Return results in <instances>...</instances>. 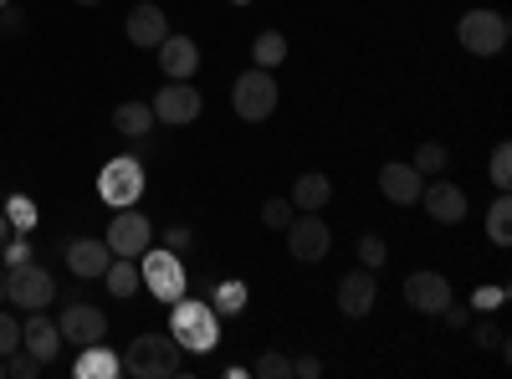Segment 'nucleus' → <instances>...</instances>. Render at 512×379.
<instances>
[{
  "label": "nucleus",
  "mask_w": 512,
  "mask_h": 379,
  "mask_svg": "<svg viewBox=\"0 0 512 379\" xmlns=\"http://www.w3.org/2000/svg\"><path fill=\"white\" fill-rule=\"evenodd\" d=\"M169 339L180 344V354H210L221 344V318L210 303H195V298H175L169 303Z\"/></svg>",
  "instance_id": "nucleus-1"
},
{
  "label": "nucleus",
  "mask_w": 512,
  "mask_h": 379,
  "mask_svg": "<svg viewBox=\"0 0 512 379\" xmlns=\"http://www.w3.org/2000/svg\"><path fill=\"white\" fill-rule=\"evenodd\" d=\"M123 369L134 379H169V374H180V344L169 339V328L164 333H139L123 354Z\"/></svg>",
  "instance_id": "nucleus-2"
},
{
  "label": "nucleus",
  "mask_w": 512,
  "mask_h": 379,
  "mask_svg": "<svg viewBox=\"0 0 512 379\" xmlns=\"http://www.w3.org/2000/svg\"><path fill=\"white\" fill-rule=\"evenodd\" d=\"M277 77L267 72V67H251V72H241L236 77V88H231V108H236V118H246V123H262V118H272L277 113Z\"/></svg>",
  "instance_id": "nucleus-3"
},
{
  "label": "nucleus",
  "mask_w": 512,
  "mask_h": 379,
  "mask_svg": "<svg viewBox=\"0 0 512 379\" xmlns=\"http://www.w3.org/2000/svg\"><path fill=\"white\" fill-rule=\"evenodd\" d=\"M139 277H144V287L154 292L159 303H175V298H185L190 292V277H185V262L175 257V251H139Z\"/></svg>",
  "instance_id": "nucleus-4"
},
{
  "label": "nucleus",
  "mask_w": 512,
  "mask_h": 379,
  "mask_svg": "<svg viewBox=\"0 0 512 379\" xmlns=\"http://www.w3.org/2000/svg\"><path fill=\"white\" fill-rule=\"evenodd\" d=\"M98 195H103L113 210H123V205H139V195H144V164H139L134 154L108 159L103 170H98Z\"/></svg>",
  "instance_id": "nucleus-5"
},
{
  "label": "nucleus",
  "mask_w": 512,
  "mask_h": 379,
  "mask_svg": "<svg viewBox=\"0 0 512 379\" xmlns=\"http://www.w3.org/2000/svg\"><path fill=\"white\" fill-rule=\"evenodd\" d=\"M456 41L472 57H497L507 47V16H497V11H466L456 21Z\"/></svg>",
  "instance_id": "nucleus-6"
},
{
  "label": "nucleus",
  "mask_w": 512,
  "mask_h": 379,
  "mask_svg": "<svg viewBox=\"0 0 512 379\" xmlns=\"http://www.w3.org/2000/svg\"><path fill=\"white\" fill-rule=\"evenodd\" d=\"M328 246H333V231H328V221H318V210L292 216V226H287V251H292V262L313 267V262L328 257Z\"/></svg>",
  "instance_id": "nucleus-7"
},
{
  "label": "nucleus",
  "mask_w": 512,
  "mask_h": 379,
  "mask_svg": "<svg viewBox=\"0 0 512 379\" xmlns=\"http://www.w3.org/2000/svg\"><path fill=\"white\" fill-rule=\"evenodd\" d=\"M52 298H57L52 272H41V267H31V262H21V267L6 272V303H21V308L31 313V308H47Z\"/></svg>",
  "instance_id": "nucleus-8"
},
{
  "label": "nucleus",
  "mask_w": 512,
  "mask_h": 379,
  "mask_svg": "<svg viewBox=\"0 0 512 379\" xmlns=\"http://www.w3.org/2000/svg\"><path fill=\"white\" fill-rule=\"evenodd\" d=\"M57 333H62V344L88 349V344H98L103 333H108V313L93 308V303H67L62 318H57Z\"/></svg>",
  "instance_id": "nucleus-9"
},
{
  "label": "nucleus",
  "mask_w": 512,
  "mask_h": 379,
  "mask_svg": "<svg viewBox=\"0 0 512 379\" xmlns=\"http://www.w3.org/2000/svg\"><path fill=\"white\" fill-rule=\"evenodd\" d=\"M149 241H154V221L139 216L134 205H123L113 216V226H108V251H113V257H139Z\"/></svg>",
  "instance_id": "nucleus-10"
},
{
  "label": "nucleus",
  "mask_w": 512,
  "mask_h": 379,
  "mask_svg": "<svg viewBox=\"0 0 512 379\" xmlns=\"http://www.w3.org/2000/svg\"><path fill=\"white\" fill-rule=\"evenodd\" d=\"M149 108H154L159 123H175V129H180V123H195L200 118V93L190 88V82H169L164 93H154Z\"/></svg>",
  "instance_id": "nucleus-11"
},
{
  "label": "nucleus",
  "mask_w": 512,
  "mask_h": 379,
  "mask_svg": "<svg viewBox=\"0 0 512 379\" xmlns=\"http://www.w3.org/2000/svg\"><path fill=\"white\" fill-rule=\"evenodd\" d=\"M420 205H425V216H431V221H441V226H456V221H466V195H461L451 180H425V190H420Z\"/></svg>",
  "instance_id": "nucleus-12"
},
{
  "label": "nucleus",
  "mask_w": 512,
  "mask_h": 379,
  "mask_svg": "<svg viewBox=\"0 0 512 379\" xmlns=\"http://www.w3.org/2000/svg\"><path fill=\"white\" fill-rule=\"evenodd\" d=\"M21 349H31L41 364H52L62 354V333H57V318H47V308H31V318L21 323Z\"/></svg>",
  "instance_id": "nucleus-13"
},
{
  "label": "nucleus",
  "mask_w": 512,
  "mask_h": 379,
  "mask_svg": "<svg viewBox=\"0 0 512 379\" xmlns=\"http://www.w3.org/2000/svg\"><path fill=\"white\" fill-rule=\"evenodd\" d=\"M154 52H159V67H164L169 82H190L195 67H200V47H195L190 36H175V31H169Z\"/></svg>",
  "instance_id": "nucleus-14"
},
{
  "label": "nucleus",
  "mask_w": 512,
  "mask_h": 379,
  "mask_svg": "<svg viewBox=\"0 0 512 379\" xmlns=\"http://www.w3.org/2000/svg\"><path fill=\"white\" fill-rule=\"evenodd\" d=\"M405 303L415 313H441L451 303V282L441 272H410L405 277Z\"/></svg>",
  "instance_id": "nucleus-15"
},
{
  "label": "nucleus",
  "mask_w": 512,
  "mask_h": 379,
  "mask_svg": "<svg viewBox=\"0 0 512 379\" xmlns=\"http://www.w3.org/2000/svg\"><path fill=\"white\" fill-rule=\"evenodd\" d=\"M379 298V287H374V272L369 267H354L344 282H338V313L344 318H364Z\"/></svg>",
  "instance_id": "nucleus-16"
},
{
  "label": "nucleus",
  "mask_w": 512,
  "mask_h": 379,
  "mask_svg": "<svg viewBox=\"0 0 512 379\" xmlns=\"http://www.w3.org/2000/svg\"><path fill=\"white\" fill-rule=\"evenodd\" d=\"M379 190H384V200H395V205H415L420 190H425V175L415 170V164H384Z\"/></svg>",
  "instance_id": "nucleus-17"
},
{
  "label": "nucleus",
  "mask_w": 512,
  "mask_h": 379,
  "mask_svg": "<svg viewBox=\"0 0 512 379\" xmlns=\"http://www.w3.org/2000/svg\"><path fill=\"white\" fill-rule=\"evenodd\" d=\"M164 36H169V16L159 6H149V0H144V6L128 11V41H134V47H149L154 52Z\"/></svg>",
  "instance_id": "nucleus-18"
},
{
  "label": "nucleus",
  "mask_w": 512,
  "mask_h": 379,
  "mask_svg": "<svg viewBox=\"0 0 512 379\" xmlns=\"http://www.w3.org/2000/svg\"><path fill=\"white\" fill-rule=\"evenodd\" d=\"M108 262H113L108 241H88V236H82V241L67 246V267H72V277H103Z\"/></svg>",
  "instance_id": "nucleus-19"
},
{
  "label": "nucleus",
  "mask_w": 512,
  "mask_h": 379,
  "mask_svg": "<svg viewBox=\"0 0 512 379\" xmlns=\"http://www.w3.org/2000/svg\"><path fill=\"white\" fill-rule=\"evenodd\" d=\"M72 374H77V379H118V374H123V359H118L113 349H103V339H98V344H88V349L77 354Z\"/></svg>",
  "instance_id": "nucleus-20"
},
{
  "label": "nucleus",
  "mask_w": 512,
  "mask_h": 379,
  "mask_svg": "<svg viewBox=\"0 0 512 379\" xmlns=\"http://www.w3.org/2000/svg\"><path fill=\"white\" fill-rule=\"evenodd\" d=\"M113 129L128 134V139H149V134H154V108L139 103V98H134V103H118V108H113Z\"/></svg>",
  "instance_id": "nucleus-21"
},
{
  "label": "nucleus",
  "mask_w": 512,
  "mask_h": 379,
  "mask_svg": "<svg viewBox=\"0 0 512 379\" xmlns=\"http://www.w3.org/2000/svg\"><path fill=\"white\" fill-rule=\"evenodd\" d=\"M287 200H292L297 210H323V205L333 200V180H328V175H303V180L292 185Z\"/></svg>",
  "instance_id": "nucleus-22"
},
{
  "label": "nucleus",
  "mask_w": 512,
  "mask_h": 379,
  "mask_svg": "<svg viewBox=\"0 0 512 379\" xmlns=\"http://www.w3.org/2000/svg\"><path fill=\"white\" fill-rule=\"evenodd\" d=\"M103 282H108L113 298H134V292L144 287V277H139L134 257H113V262H108V272H103Z\"/></svg>",
  "instance_id": "nucleus-23"
},
{
  "label": "nucleus",
  "mask_w": 512,
  "mask_h": 379,
  "mask_svg": "<svg viewBox=\"0 0 512 379\" xmlns=\"http://www.w3.org/2000/svg\"><path fill=\"white\" fill-rule=\"evenodd\" d=\"M251 62L267 67V72L282 67V62H287V36H282V31H262V36L251 41Z\"/></svg>",
  "instance_id": "nucleus-24"
},
{
  "label": "nucleus",
  "mask_w": 512,
  "mask_h": 379,
  "mask_svg": "<svg viewBox=\"0 0 512 379\" xmlns=\"http://www.w3.org/2000/svg\"><path fill=\"white\" fill-rule=\"evenodd\" d=\"M210 308L216 318H236L246 308V282H210Z\"/></svg>",
  "instance_id": "nucleus-25"
},
{
  "label": "nucleus",
  "mask_w": 512,
  "mask_h": 379,
  "mask_svg": "<svg viewBox=\"0 0 512 379\" xmlns=\"http://www.w3.org/2000/svg\"><path fill=\"white\" fill-rule=\"evenodd\" d=\"M487 236L497 241V246H512V200H507V190L492 200V210H487Z\"/></svg>",
  "instance_id": "nucleus-26"
},
{
  "label": "nucleus",
  "mask_w": 512,
  "mask_h": 379,
  "mask_svg": "<svg viewBox=\"0 0 512 379\" xmlns=\"http://www.w3.org/2000/svg\"><path fill=\"white\" fill-rule=\"evenodd\" d=\"M0 216L11 221V231H31L36 226V200L31 195H6V210Z\"/></svg>",
  "instance_id": "nucleus-27"
},
{
  "label": "nucleus",
  "mask_w": 512,
  "mask_h": 379,
  "mask_svg": "<svg viewBox=\"0 0 512 379\" xmlns=\"http://www.w3.org/2000/svg\"><path fill=\"white\" fill-rule=\"evenodd\" d=\"M446 164H451L446 144H420V149H415V170H420V175H441Z\"/></svg>",
  "instance_id": "nucleus-28"
},
{
  "label": "nucleus",
  "mask_w": 512,
  "mask_h": 379,
  "mask_svg": "<svg viewBox=\"0 0 512 379\" xmlns=\"http://www.w3.org/2000/svg\"><path fill=\"white\" fill-rule=\"evenodd\" d=\"M41 369H47V364H41L31 349H16V354H6V374H11V379H36Z\"/></svg>",
  "instance_id": "nucleus-29"
},
{
  "label": "nucleus",
  "mask_w": 512,
  "mask_h": 379,
  "mask_svg": "<svg viewBox=\"0 0 512 379\" xmlns=\"http://www.w3.org/2000/svg\"><path fill=\"white\" fill-rule=\"evenodd\" d=\"M251 374H256V379H287V374H292V359H282L277 349H267L262 359L251 364Z\"/></svg>",
  "instance_id": "nucleus-30"
},
{
  "label": "nucleus",
  "mask_w": 512,
  "mask_h": 379,
  "mask_svg": "<svg viewBox=\"0 0 512 379\" xmlns=\"http://www.w3.org/2000/svg\"><path fill=\"white\" fill-rule=\"evenodd\" d=\"M292 216H297V205H292V200H267V205H262V221H267L272 231H287Z\"/></svg>",
  "instance_id": "nucleus-31"
},
{
  "label": "nucleus",
  "mask_w": 512,
  "mask_h": 379,
  "mask_svg": "<svg viewBox=\"0 0 512 379\" xmlns=\"http://www.w3.org/2000/svg\"><path fill=\"white\" fill-rule=\"evenodd\" d=\"M492 185H497V190L512 185V144H497V149H492Z\"/></svg>",
  "instance_id": "nucleus-32"
},
{
  "label": "nucleus",
  "mask_w": 512,
  "mask_h": 379,
  "mask_svg": "<svg viewBox=\"0 0 512 379\" xmlns=\"http://www.w3.org/2000/svg\"><path fill=\"white\" fill-rule=\"evenodd\" d=\"M359 262H364L369 272H374V267H384V236H374V231H369V236H359Z\"/></svg>",
  "instance_id": "nucleus-33"
},
{
  "label": "nucleus",
  "mask_w": 512,
  "mask_h": 379,
  "mask_svg": "<svg viewBox=\"0 0 512 379\" xmlns=\"http://www.w3.org/2000/svg\"><path fill=\"white\" fill-rule=\"evenodd\" d=\"M16 349H21V323L11 313H0V359L16 354Z\"/></svg>",
  "instance_id": "nucleus-34"
},
{
  "label": "nucleus",
  "mask_w": 512,
  "mask_h": 379,
  "mask_svg": "<svg viewBox=\"0 0 512 379\" xmlns=\"http://www.w3.org/2000/svg\"><path fill=\"white\" fill-rule=\"evenodd\" d=\"M502 298H507V287H477V292H472V308H477V313H492Z\"/></svg>",
  "instance_id": "nucleus-35"
},
{
  "label": "nucleus",
  "mask_w": 512,
  "mask_h": 379,
  "mask_svg": "<svg viewBox=\"0 0 512 379\" xmlns=\"http://www.w3.org/2000/svg\"><path fill=\"white\" fill-rule=\"evenodd\" d=\"M0 251H6V267L31 262V246H26V236H16V241H0Z\"/></svg>",
  "instance_id": "nucleus-36"
},
{
  "label": "nucleus",
  "mask_w": 512,
  "mask_h": 379,
  "mask_svg": "<svg viewBox=\"0 0 512 379\" xmlns=\"http://www.w3.org/2000/svg\"><path fill=\"white\" fill-rule=\"evenodd\" d=\"M0 31H26V11H16V6H0Z\"/></svg>",
  "instance_id": "nucleus-37"
},
{
  "label": "nucleus",
  "mask_w": 512,
  "mask_h": 379,
  "mask_svg": "<svg viewBox=\"0 0 512 379\" xmlns=\"http://www.w3.org/2000/svg\"><path fill=\"white\" fill-rule=\"evenodd\" d=\"M477 344H482V349H502V333H497L492 323H482V328H477Z\"/></svg>",
  "instance_id": "nucleus-38"
},
{
  "label": "nucleus",
  "mask_w": 512,
  "mask_h": 379,
  "mask_svg": "<svg viewBox=\"0 0 512 379\" xmlns=\"http://www.w3.org/2000/svg\"><path fill=\"white\" fill-rule=\"evenodd\" d=\"M318 369H323V364H318L313 354H303V359H297V364H292V374H297V379H313Z\"/></svg>",
  "instance_id": "nucleus-39"
},
{
  "label": "nucleus",
  "mask_w": 512,
  "mask_h": 379,
  "mask_svg": "<svg viewBox=\"0 0 512 379\" xmlns=\"http://www.w3.org/2000/svg\"><path fill=\"white\" fill-rule=\"evenodd\" d=\"M6 236H11V221H6V216H0V241H6Z\"/></svg>",
  "instance_id": "nucleus-40"
},
{
  "label": "nucleus",
  "mask_w": 512,
  "mask_h": 379,
  "mask_svg": "<svg viewBox=\"0 0 512 379\" xmlns=\"http://www.w3.org/2000/svg\"><path fill=\"white\" fill-rule=\"evenodd\" d=\"M0 303H6V277H0Z\"/></svg>",
  "instance_id": "nucleus-41"
},
{
  "label": "nucleus",
  "mask_w": 512,
  "mask_h": 379,
  "mask_svg": "<svg viewBox=\"0 0 512 379\" xmlns=\"http://www.w3.org/2000/svg\"><path fill=\"white\" fill-rule=\"evenodd\" d=\"M77 6H98V0H77Z\"/></svg>",
  "instance_id": "nucleus-42"
},
{
  "label": "nucleus",
  "mask_w": 512,
  "mask_h": 379,
  "mask_svg": "<svg viewBox=\"0 0 512 379\" xmlns=\"http://www.w3.org/2000/svg\"><path fill=\"white\" fill-rule=\"evenodd\" d=\"M0 379H6V359H0Z\"/></svg>",
  "instance_id": "nucleus-43"
},
{
  "label": "nucleus",
  "mask_w": 512,
  "mask_h": 379,
  "mask_svg": "<svg viewBox=\"0 0 512 379\" xmlns=\"http://www.w3.org/2000/svg\"><path fill=\"white\" fill-rule=\"evenodd\" d=\"M0 6H11V0H0Z\"/></svg>",
  "instance_id": "nucleus-44"
},
{
  "label": "nucleus",
  "mask_w": 512,
  "mask_h": 379,
  "mask_svg": "<svg viewBox=\"0 0 512 379\" xmlns=\"http://www.w3.org/2000/svg\"><path fill=\"white\" fill-rule=\"evenodd\" d=\"M0 36H6V31H0Z\"/></svg>",
  "instance_id": "nucleus-45"
}]
</instances>
